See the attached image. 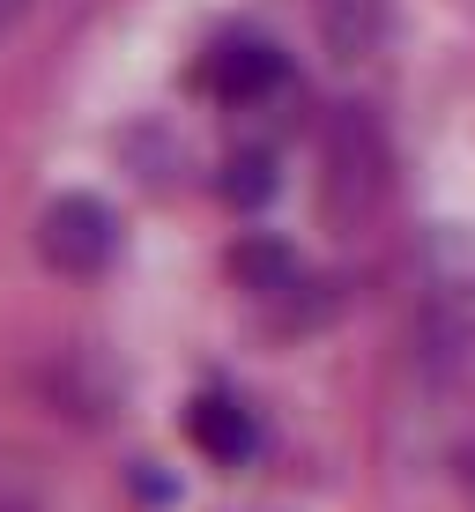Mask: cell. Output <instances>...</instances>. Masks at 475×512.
<instances>
[{
	"instance_id": "6da1fadb",
	"label": "cell",
	"mask_w": 475,
	"mask_h": 512,
	"mask_svg": "<svg viewBox=\"0 0 475 512\" xmlns=\"http://www.w3.org/2000/svg\"><path fill=\"white\" fill-rule=\"evenodd\" d=\"M193 438H201L208 453H223V461H238L245 453V416L231 409V401H193Z\"/></svg>"
},
{
	"instance_id": "7a4b0ae2",
	"label": "cell",
	"mask_w": 475,
	"mask_h": 512,
	"mask_svg": "<svg viewBox=\"0 0 475 512\" xmlns=\"http://www.w3.org/2000/svg\"><path fill=\"white\" fill-rule=\"evenodd\" d=\"M275 75H283V60H275L268 45H231L216 60V82H223V90H238V97L260 90V82H275Z\"/></svg>"
}]
</instances>
